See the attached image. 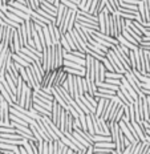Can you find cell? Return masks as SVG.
I'll return each instance as SVG.
<instances>
[{"instance_id":"1","label":"cell","mask_w":150,"mask_h":154,"mask_svg":"<svg viewBox=\"0 0 150 154\" xmlns=\"http://www.w3.org/2000/svg\"><path fill=\"white\" fill-rule=\"evenodd\" d=\"M124 76H125V79L127 80V82L130 84V86L134 89V92L137 93V94H138V97H139V98H143V97H145V96L142 94V92H141V91H142V89H141V84H142V82L139 81V80L134 76V73H133L132 70H126V72L124 73Z\"/></svg>"},{"instance_id":"2","label":"cell","mask_w":150,"mask_h":154,"mask_svg":"<svg viewBox=\"0 0 150 154\" xmlns=\"http://www.w3.org/2000/svg\"><path fill=\"white\" fill-rule=\"evenodd\" d=\"M105 57L109 60L110 65L113 66V69H114V72H116V73H121V75H124V73L126 72V70L124 69V66H122V64H121V61L118 60V57L116 56V53H114L112 49L108 51L106 54H105Z\"/></svg>"},{"instance_id":"3","label":"cell","mask_w":150,"mask_h":154,"mask_svg":"<svg viewBox=\"0 0 150 154\" xmlns=\"http://www.w3.org/2000/svg\"><path fill=\"white\" fill-rule=\"evenodd\" d=\"M134 56H136V70H138L141 75L145 73V57H143V49L142 48H137L134 49Z\"/></svg>"},{"instance_id":"4","label":"cell","mask_w":150,"mask_h":154,"mask_svg":"<svg viewBox=\"0 0 150 154\" xmlns=\"http://www.w3.org/2000/svg\"><path fill=\"white\" fill-rule=\"evenodd\" d=\"M69 33H71V36L73 38V41H75V44H76V47H77V51H80V52H82V53H85V51H87V43H85L84 40L81 38V36L78 35V32L76 31V28H73L72 31H69Z\"/></svg>"},{"instance_id":"5","label":"cell","mask_w":150,"mask_h":154,"mask_svg":"<svg viewBox=\"0 0 150 154\" xmlns=\"http://www.w3.org/2000/svg\"><path fill=\"white\" fill-rule=\"evenodd\" d=\"M48 31H49V35H51L52 45L59 44L60 43V38H61V33H60V31H59V27H56L55 23H49V24H48Z\"/></svg>"},{"instance_id":"6","label":"cell","mask_w":150,"mask_h":154,"mask_svg":"<svg viewBox=\"0 0 150 154\" xmlns=\"http://www.w3.org/2000/svg\"><path fill=\"white\" fill-rule=\"evenodd\" d=\"M117 100H118V97H117V96H114L112 100H106V102H105V106H104V110H103V113H101L100 118H103L104 121H108V118H109V116H110V112H112V109H113L114 105H116Z\"/></svg>"},{"instance_id":"7","label":"cell","mask_w":150,"mask_h":154,"mask_svg":"<svg viewBox=\"0 0 150 154\" xmlns=\"http://www.w3.org/2000/svg\"><path fill=\"white\" fill-rule=\"evenodd\" d=\"M64 108L60 106V104L57 101L53 100L52 101V108H51V121L55 125H59V118H60V113H61Z\"/></svg>"},{"instance_id":"8","label":"cell","mask_w":150,"mask_h":154,"mask_svg":"<svg viewBox=\"0 0 150 154\" xmlns=\"http://www.w3.org/2000/svg\"><path fill=\"white\" fill-rule=\"evenodd\" d=\"M66 77H68V73L64 70V68L56 69V75H55V79H53L52 86L53 88H56V86H61L64 84V81L66 80ZM52 86H51V88H52Z\"/></svg>"},{"instance_id":"9","label":"cell","mask_w":150,"mask_h":154,"mask_svg":"<svg viewBox=\"0 0 150 154\" xmlns=\"http://www.w3.org/2000/svg\"><path fill=\"white\" fill-rule=\"evenodd\" d=\"M55 57H56V69L63 68L64 66V49L59 44L55 45Z\"/></svg>"},{"instance_id":"10","label":"cell","mask_w":150,"mask_h":154,"mask_svg":"<svg viewBox=\"0 0 150 154\" xmlns=\"http://www.w3.org/2000/svg\"><path fill=\"white\" fill-rule=\"evenodd\" d=\"M113 19H114V24H116L117 37H118L122 33V31L125 29V19L121 17V16L117 14V12H114V14H113ZM117 37H116V38H117Z\"/></svg>"},{"instance_id":"11","label":"cell","mask_w":150,"mask_h":154,"mask_svg":"<svg viewBox=\"0 0 150 154\" xmlns=\"http://www.w3.org/2000/svg\"><path fill=\"white\" fill-rule=\"evenodd\" d=\"M134 106V114H136V122L143 120V110H142V98L138 97V100H136L133 102Z\"/></svg>"},{"instance_id":"12","label":"cell","mask_w":150,"mask_h":154,"mask_svg":"<svg viewBox=\"0 0 150 154\" xmlns=\"http://www.w3.org/2000/svg\"><path fill=\"white\" fill-rule=\"evenodd\" d=\"M109 124V129H110V138L112 142L114 145L118 143V133H120V125L116 122H108Z\"/></svg>"},{"instance_id":"13","label":"cell","mask_w":150,"mask_h":154,"mask_svg":"<svg viewBox=\"0 0 150 154\" xmlns=\"http://www.w3.org/2000/svg\"><path fill=\"white\" fill-rule=\"evenodd\" d=\"M32 106H33V89L27 88V94H25L24 109H25V110H32Z\"/></svg>"},{"instance_id":"14","label":"cell","mask_w":150,"mask_h":154,"mask_svg":"<svg viewBox=\"0 0 150 154\" xmlns=\"http://www.w3.org/2000/svg\"><path fill=\"white\" fill-rule=\"evenodd\" d=\"M51 94L53 96V100L59 102V104H60V106H61V108H64V109H68V108H69V105L66 104L65 100H64V98L61 97V96H60V93L57 92V91H56V88H53V86H52V88H51Z\"/></svg>"},{"instance_id":"15","label":"cell","mask_w":150,"mask_h":154,"mask_svg":"<svg viewBox=\"0 0 150 154\" xmlns=\"http://www.w3.org/2000/svg\"><path fill=\"white\" fill-rule=\"evenodd\" d=\"M9 113L11 114H14V116H16L17 118H20V120H23V121H25V122H28V124H31L32 121H33V118H31V117H28L27 114H24L23 112H20V110H16L15 108H11L9 106Z\"/></svg>"},{"instance_id":"16","label":"cell","mask_w":150,"mask_h":154,"mask_svg":"<svg viewBox=\"0 0 150 154\" xmlns=\"http://www.w3.org/2000/svg\"><path fill=\"white\" fill-rule=\"evenodd\" d=\"M73 121H75V118H73V116L69 113V110H68V112H66L65 128H64L63 133H72V131H73Z\"/></svg>"},{"instance_id":"17","label":"cell","mask_w":150,"mask_h":154,"mask_svg":"<svg viewBox=\"0 0 150 154\" xmlns=\"http://www.w3.org/2000/svg\"><path fill=\"white\" fill-rule=\"evenodd\" d=\"M66 8L64 4H61L60 3V5L57 7V14H56V27H59L60 24H61V20H63V17H64V15H65V12H66Z\"/></svg>"},{"instance_id":"18","label":"cell","mask_w":150,"mask_h":154,"mask_svg":"<svg viewBox=\"0 0 150 154\" xmlns=\"http://www.w3.org/2000/svg\"><path fill=\"white\" fill-rule=\"evenodd\" d=\"M7 9L9 12H12V14H15L17 17H20V19H23V20H29L31 19V16L29 15H27V14H24V12H21V11H19V9H16L14 7H11V5H7Z\"/></svg>"},{"instance_id":"19","label":"cell","mask_w":150,"mask_h":154,"mask_svg":"<svg viewBox=\"0 0 150 154\" xmlns=\"http://www.w3.org/2000/svg\"><path fill=\"white\" fill-rule=\"evenodd\" d=\"M66 82H68V93L71 94L72 98H75L76 93H75V81H73V75H69V73H68Z\"/></svg>"},{"instance_id":"20","label":"cell","mask_w":150,"mask_h":154,"mask_svg":"<svg viewBox=\"0 0 150 154\" xmlns=\"http://www.w3.org/2000/svg\"><path fill=\"white\" fill-rule=\"evenodd\" d=\"M117 41H118V44L120 45H122V47H125V48H127V49H130V51H134V49H137V45H134V44H132V43H129V41L127 40H125V38H124L122 36H120L117 37Z\"/></svg>"},{"instance_id":"21","label":"cell","mask_w":150,"mask_h":154,"mask_svg":"<svg viewBox=\"0 0 150 154\" xmlns=\"http://www.w3.org/2000/svg\"><path fill=\"white\" fill-rule=\"evenodd\" d=\"M75 131H77V133L80 134V136L82 137V138H84L85 141H87V142L89 143V145H94V141H93V138H92V136L90 134L88 133V131H82L81 129H78V128H75V129H73Z\"/></svg>"},{"instance_id":"22","label":"cell","mask_w":150,"mask_h":154,"mask_svg":"<svg viewBox=\"0 0 150 154\" xmlns=\"http://www.w3.org/2000/svg\"><path fill=\"white\" fill-rule=\"evenodd\" d=\"M56 91L60 93V96H61V97L64 98V100H65V102H66V104L69 105V102H71V101L73 100V98L71 97V94H69V93L66 92L65 89L63 88V86H56Z\"/></svg>"},{"instance_id":"23","label":"cell","mask_w":150,"mask_h":154,"mask_svg":"<svg viewBox=\"0 0 150 154\" xmlns=\"http://www.w3.org/2000/svg\"><path fill=\"white\" fill-rule=\"evenodd\" d=\"M3 121L9 124V104L5 100L3 101Z\"/></svg>"},{"instance_id":"24","label":"cell","mask_w":150,"mask_h":154,"mask_svg":"<svg viewBox=\"0 0 150 154\" xmlns=\"http://www.w3.org/2000/svg\"><path fill=\"white\" fill-rule=\"evenodd\" d=\"M97 98H98V97H97ZM105 102H106V100H105V98H98L97 106H96V112H94V114L97 116V117H101V113H103L104 106H105Z\"/></svg>"},{"instance_id":"25","label":"cell","mask_w":150,"mask_h":154,"mask_svg":"<svg viewBox=\"0 0 150 154\" xmlns=\"http://www.w3.org/2000/svg\"><path fill=\"white\" fill-rule=\"evenodd\" d=\"M0 94L3 96V98H4V100L7 101L9 105L15 104V102H14V100H12V97H11V96H9V93H8L7 91H5V89H4V86L2 85V82H0Z\"/></svg>"},{"instance_id":"26","label":"cell","mask_w":150,"mask_h":154,"mask_svg":"<svg viewBox=\"0 0 150 154\" xmlns=\"http://www.w3.org/2000/svg\"><path fill=\"white\" fill-rule=\"evenodd\" d=\"M64 66H66V68L76 69V70H82V72H85V69H84V66H82V65H78V64L72 63V61H68V60H64Z\"/></svg>"},{"instance_id":"27","label":"cell","mask_w":150,"mask_h":154,"mask_svg":"<svg viewBox=\"0 0 150 154\" xmlns=\"http://www.w3.org/2000/svg\"><path fill=\"white\" fill-rule=\"evenodd\" d=\"M143 57H145V73H150V51L143 49Z\"/></svg>"},{"instance_id":"28","label":"cell","mask_w":150,"mask_h":154,"mask_svg":"<svg viewBox=\"0 0 150 154\" xmlns=\"http://www.w3.org/2000/svg\"><path fill=\"white\" fill-rule=\"evenodd\" d=\"M37 154H48V142H37Z\"/></svg>"},{"instance_id":"29","label":"cell","mask_w":150,"mask_h":154,"mask_svg":"<svg viewBox=\"0 0 150 154\" xmlns=\"http://www.w3.org/2000/svg\"><path fill=\"white\" fill-rule=\"evenodd\" d=\"M14 49H15V53L16 52H19V51L21 49V44H20V38H19V35H17V32H14Z\"/></svg>"},{"instance_id":"30","label":"cell","mask_w":150,"mask_h":154,"mask_svg":"<svg viewBox=\"0 0 150 154\" xmlns=\"http://www.w3.org/2000/svg\"><path fill=\"white\" fill-rule=\"evenodd\" d=\"M64 37H65L66 43L69 44V47H71V49H72V51H77V47H76L75 41H73V38H72V36H71V33H69V32H66V33L64 35Z\"/></svg>"},{"instance_id":"31","label":"cell","mask_w":150,"mask_h":154,"mask_svg":"<svg viewBox=\"0 0 150 154\" xmlns=\"http://www.w3.org/2000/svg\"><path fill=\"white\" fill-rule=\"evenodd\" d=\"M43 33H44V38H45V44H47V47H51V45H52V40H51L49 31H48V25L43 27Z\"/></svg>"},{"instance_id":"32","label":"cell","mask_w":150,"mask_h":154,"mask_svg":"<svg viewBox=\"0 0 150 154\" xmlns=\"http://www.w3.org/2000/svg\"><path fill=\"white\" fill-rule=\"evenodd\" d=\"M92 138H93L94 142H109V141H112L110 137H106V136H98V134H94V136H92Z\"/></svg>"},{"instance_id":"33","label":"cell","mask_w":150,"mask_h":154,"mask_svg":"<svg viewBox=\"0 0 150 154\" xmlns=\"http://www.w3.org/2000/svg\"><path fill=\"white\" fill-rule=\"evenodd\" d=\"M72 136H73V137H75V138H76V141H78V142H80V143H81V145H84L85 147L90 146V145H89V143L87 142V141H85V140H84V138H82V137H81V136H80V134L77 133V131H75V130H73V131H72Z\"/></svg>"},{"instance_id":"34","label":"cell","mask_w":150,"mask_h":154,"mask_svg":"<svg viewBox=\"0 0 150 154\" xmlns=\"http://www.w3.org/2000/svg\"><path fill=\"white\" fill-rule=\"evenodd\" d=\"M27 4H28V8L32 9V11H36V9L40 7L39 0H27Z\"/></svg>"},{"instance_id":"35","label":"cell","mask_w":150,"mask_h":154,"mask_svg":"<svg viewBox=\"0 0 150 154\" xmlns=\"http://www.w3.org/2000/svg\"><path fill=\"white\" fill-rule=\"evenodd\" d=\"M138 142H139V141H134V142H132L129 146H126L125 149H124V152L121 153V154H132L133 150L136 149V146H137V143H138Z\"/></svg>"},{"instance_id":"36","label":"cell","mask_w":150,"mask_h":154,"mask_svg":"<svg viewBox=\"0 0 150 154\" xmlns=\"http://www.w3.org/2000/svg\"><path fill=\"white\" fill-rule=\"evenodd\" d=\"M60 3L64 4L68 9H73V11H78V5L77 4H73V3L68 2V0H60Z\"/></svg>"},{"instance_id":"37","label":"cell","mask_w":150,"mask_h":154,"mask_svg":"<svg viewBox=\"0 0 150 154\" xmlns=\"http://www.w3.org/2000/svg\"><path fill=\"white\" fill-rule=\"evenodd\" d=\"M124 75L121 73H116V72H105V79H117V80H121Z\"/></svg>"},{"instance_id":"38","label":"cell","mask_w":150,"mask_h":154,"mask_svg":"<svg viewBox=\"0 0 150 154\" xmlns=\"http://www.w3.org/2000/svg\"><path fill=\"white\" fill-rule=\"evenodd\" d=\"M129 63H130V68L133 70H136V56H134V51H129Z\"/></svg>"},{"instance_id":"39","label":"cell","mask_w":150,"mask_h":154,"mask_svg":"<svg viewBox=\"0 0 150 154\" xmlns=\"http://www.w3.org/2000/svg\"><path fill=\"white\" fill-rule=\"evenodd\" d=\"M121 36H122L124 38H125V40H127V41H129V43H132V44H134V45H137V47H138V43H137V41H136V40H134V38H133L132 36H130V35L127 33V32H126L125 29L122 31V33H121Z\"/></svg>"},{"instance_id":"40","label":"cell","mask_w":150,"mask_h":154,"mask_svg":"<svg viewBox=\"0 0 150 154\" xmlns=\"http://www.w3.org/2000/svg\"><path fill=\"white\" fill-rule=\"evenodd\" d=\"M116 96H117V97H118V100H120L121 102H122L124 105H126V106H127V105H130V102L126 100V97H125V96L122 94V92L120 91V88H118V91L116 92Z\"/></svg>"},{"instance_id":"41","label":"cell","mask_w":150,"mask_h":154,"mask_svg":"<svg viewBox=\"0 0 150 154\" xmlns=\"http://www.w3.org/2000/svg\"><path fill=\"white\" fill-rule=\"evenodd\" d=\"M105 3H106V0H100L98 2V5H97V9H96V12H94V15L96 16H98L101 14V12L105 9Z\"/></svg>"},{"instance_id":"42","label":"cell","mask_w":150,"mask_h":154,"mask_svg":"<svg viewBox=\"0 0 150 154\" xmlns=\"http://www.w3.org/2000/svg\"><path fill=\"white\" fill-rule=\"evenodd\" d=\"M98 93H103V94H109V96H116V92L110 91V89H105V88H97Z\"/></svg>"},{"instance_id":"43","label":"cell","mask_w":150,"mask_h":154,"mask_svg":"<svg viewBox=\"0 0 150 154\" xmlns=\"http://www.w3.org/2000/svg\"><path fill=\"white\" fill-rule=\"evenodd\" d=\"M105 82L116 85V86H121V80H117V79H105Z\"/></svg>"},{"instance_id":"44","label":"cell","mask_w":150,"mask_h":154,"mask_svg":"<svg viewBox=\"0 0 150 154\" xmlns=\"http://www.w3.org/2000/svg\"><path fill=\"white\" fill-rule=\"evenodd\" d=\"M69 53L73 54V56H76V57H80V59H85V56H87V54H85V53L80 52V51H71V52H69Z\"/></svg>"},{"instance_id":"45","label":"cell","mask_w":150,"mask_h":154,"mask_svg":"<svg viewBox=\"0 0 150 154\" xmlns=\"http://www.w3.org/2000/svg\"><path fill=\"white\" fill-rule=\"evenodd\" d=\"M48 154H55V149H53V142H48Z\"/></svg>"},{"instance_id":"46","label":"cell","mask_w":150,"mask_h":154,"mask_svg":"<svg viewBox=\"0 0 150 154\" xmlns=\"http://www.w3.org/2000/svg\"><path fill=\"white\" fill-rule=\"evenodd\" d=\"M87 2L88 0H80V3H78V9H82L85 7V4H87Z\"/></svg>"},{"instance_id":"47","label":"cell","mask_w":150,"mask_h":154,"mask_svg":"<svg viewBox=\"0 0 150 154\" xmlns=\"http://www.w3.org/2000/svg\"><path fill=\"white\" fill-rule=\"evenodd\" d=\"M3 35H4V27L0 25V43H2V40H3Z\"/></svg>"},{"instance_id":"48","label":"cell","mask_w":150,"mask_h":154,"mask_svg":"<svg viewBox=\"0 0 150 154\" xmlns=\"http://www.w3.org/2000/svg\"><path fill=\"white\" fill-rule=\"evenodd\" d=\"M19 150H20V154H28V153H27V150H25L24 147H23V145L19 146Z\"/></svg>"},{"instance_id":"49","label":"cell","mask_w":150,"mask_h":154,"mask_svg":"<svg viewBox=\"0 0 150 154\" xmlns=\"http://www.w3.org/2000/svg\"><path fill=\"white\" fill-rule=\"evenodd\" d=\"M145 141H148V142L150 143V137L148 136V134H146V136H145Z\"/></svg>"},{"instance_id":"50","label":"cell","mask_w":150,"mask_h":154,"mask_svg":"<svg viewBox=\"0 0 150 154\" xmlns=\"http://www.w3.org/2000/svg\"><path fill=\"white\" fill-rule=\"evenodd\" d=\"M110 154H120V153H118V152H117V150H116V149H113V150H112V153H110Z\"/></svg>"},{"instance_id":"51","label":"cell","mask_w":150,"mask_h":154,"mask_svg":"<svg viewBox=\"0 0 150 154\" xmlns=\"http://www.w3.org/2000/svg\"><path fill=\"white\" fill-rule=\"evenodd\" d=\"M47 2H49V0H47Z\"/></svg>"},{"instance_id":"52","label":"cell","mask_w":150,"mask_h":154,"mask_svg":"<svg viewBox=\"0 0 150 154\" xmlns=\"http://www.w3.org/2000/svg\"><path fill=\"white\" fill-rule=\"evenodd\" d=\"M110 153H112V152H110ZM110 153H109V154H110Z\"/></svg>"}]
</instances>
